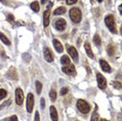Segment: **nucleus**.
Wrapping results in <instances>:
<instances>
[{
  "label": "nucleus",
  "instance_id": "f257e3e1",
  "mask_svg": "<svg viewBox=\"0 0 122 121\" xmlns=\"http://www.w3.org/2000/svg\"><path fill=\"white\" fill-rule=\"evenodd\" d=\"M70 18L74 23H79L81 20V12L77 7H73L70 10Z\"/></svg>",
  "mask_w": 122,
  "mask_h": 121
},
{
  "label": "nucleus",
  "instance_id": "f03ea898",
  "mask_svg": "<svg viewBox=\"0 0 122 121\" xmlns=\"http://www.w3.org/2000/svg\"><path fill=\"white\" fill-rule=\"evenodd\" d=\"M105 24L109 27L110 31L113 32V34H116L117 32V29H116V25H115V19L112 15H109L105 17Z\"/></svg>",
  "mask_w": 122,
  "mask_h": 121
},
{
  "label": "nucleus",
  "instance_id": "7ed1b4c3",
  "mask_svg": "<svg viewBox=\"0 0 122 121\" xmlns=\"http://www.w3.org/2000/svg\"><path fill=\"white\" fill-rule=\"evenodd\" d=\"M77 109L82 114H87V113L90 112V106L88 104V102H86L85 100H81V99H79L77 101Z\"/></svg>",
  "mask_w": 122,
  "mask_h": 121
},
{
  "label": "nucleus",
  "instance_id": "20e7f679",
  "mask_svg": "<svg viewBox=\"0 0 122 121\" xmlns=\"http://www.w3.org/2000/svg\"><path fill=\"white\" fill-rule=\"evenodd\" d=\"M34 102H35V98H34V94L29 93L27 95V102H26V109L27 112H31L32 109H34Z\"/></svg>",
  "mask_w": 122,
  "mask_h": 121
},
{
  "label": "nucleus",
  "instance_id": "39448f33",
  "mask_svg": "<svg viewBox=\"0 0 122 121\" xmlns=\"http://www.w3.org/2000/svg\"><path fill=\"white\" fill-rule=\"evenodd\" d=\"M24 100V94H23V91H22L20 88H18L16 90V102H17L18 106H21L23 103Z\"/></svg>",
  "mask_w": 122,
  "mask_h": 121
},
{
  "label": "nucleus",
  "instance_id": "423d86ee",
  "mask_svg": "<svg viewBox=\"0 0 122 121\" xmlns=\"http://www.w3.org/2000/svg\"><path fill=\"white\" fill-rule=\"evenodd\" d=\"M97 82H98V87L101 90L105 89V87H107V81H105V78L100 73H97Z\"/></svg>",
  "mask_w": 122,
  "mask_h": 121
},
{
  "label": "nucleus",
  "instance_id": "0eeeda50",
  "mask_svg": "<svg viewBox=\"0 0 122 121\" xmlns=\"http://www.w3.org/2000/svg\"><path fill=\"white\" fill-rule=\"evenodd\" d=\"M66 25H67V23H66V21L64 20V19H57L54 23L55 28H56L57 30H60V31H62V30L65 29Z\"/></svg>",
  "mask_w": 122,
  "mask_h": 121
},
{
  "label": "nucleus",
  "instance_id": "6e6552de",
  "mask_svg": "<svg viewBox=\"0 0 122 121\" xmlns=\"http://www.w3.org/2000/svg\"><path fill=\"white\" fill-rule=\"evenodd\" d=\"M68 52L74 60H78V54H77V51H76L75 47H73V46H68Z\"/></svg>",
  "mask_w": 122,
  "mask_h": 121
},
{
  "label": "nucleus",
  "instance_id": "1a4fd4ad",
  "mask_svg": "<svg viewBox=\"0 0 122 121\" xmlns=\"http://www.w3.org/2000/svg\"><path fill=\"white\" fill-rule=\"evenodd\" d=\"M44 57H45V60L48 63H51L52 60H53V55H52V53H51V51L49 48L44 49Z\"/></svg>",
  "mask_w": 122,
  "mask_h": 121
},
{
  "label": "nucleus",
  "instance_id": "9d476101",
  "mask_svg": "<svg viewBox=\"0 0 122 121\" xmlns=\"http://www.w3.org/2000/svg\"><path fill=\"white\" fill-rule=\"evenodd\" d=\"M63 71H64V72H65L66 74H68V75H72V74L75 73V67H74L73 65L65 66V67L63 68Z\"/></svg>",
  "mask_w": 122,
  "mask_h": 121
},
{
  "label": "nucleus",
  "instance_id": "9b49d317",
  "mask_svg": "<svg viewBox=\"0 0 122 121\" xmlns=\"http://www.w3.org/2000/svg\"><path fill=\"white\" fill-rule=\"evenodd\" d=\"M53 46H54V48H55V50H56L57 52H63L64 50V47H63V45L61 44V42L59 40H53Z\"/></svg>",
  "mask_w": 122,
  "mask_h": 121
},
{
  "label": "nucleus",
  "instance_id": "f8f14e48",
  "mask_svg": "<svg viewBox=\"0 0 122 121\" xmlns=\"http://www.w3.org/2000/svg\"><path fill=\"white\" fill-rule=\"evenodd\" d=\"M50 116H51L52 121H57L59 120V116H57L56 109H55L54 106H50Z\"/></svg>",
  "mask_w": 122,
  "mask_h": 121
},
{
  "label": "nucleus",
  "instance_id": "ddd939ff",
  "mask_svg": "<svg viewBox=\"0 0 122 121\" xmlns=\"http://www.w3.org/2000/svg\"><path fill=\"white\" fill-rule=\"evenodd\" d=\"M49 16H50V12L48 10L44 12L43 16V21H44V26H48L49 25Z\"/></svg>",
  "mask_w": 122,
  "mask_h": 121
},
{
  "label": "nucleus",
  "instance_id": "4468645a",
  "mask_svg": "<svg viewBox=\"0 0 122 121\" xmlns=\"http://www.w3.org/2000/svg\"><path fill=\"white\" fill-rule=\"evenodd\" d=\"M100 66H101V69L105 71V72H111V67H110V65L107 64L105 60H100Z\"/></svg>",
  "mask_w": 122,
  "mask_h": 121
},
{
  "label": "nucleus",
  "instance_id": "2eb2a0df",
  "mask_svg": "<svg viewBox=\"0 0 122 121\" xmlns=\"http://www.w3.org/2000/svg\"><path fill=\"white\" fill-rule=\"evenodd\" d=\"M7 76H9L10 78H12V79H17L18 78L17 72H16V70L14 69V68H10V71L7 72Z\"/></svg>",
  "mask_w": 122,
  "mask_h": 121
},
{
  "label": "nucleus",
  "instance_id": "dca6fc26",
  "mask_svg": "<svg viewBox=\"0 0 122 121\" xmlns=\"http://www.w3.org/2000/svg\"><path fill=\"white\" fill-rule=\"evenodd\" d=\"M85 49H86V51H87L88 55L90 56L91 59H94V54H93V52H92V49H91L90 45H89V43H86L85 44Z\"/></svg>",
  "mask_w": 122,
  "mask_h": 121
},
{
  "label": "nucleus",
  "instance_id": "f3484780",
  "mask_svg": "<svg viewBox=\"0 0 122 121\" xmlns=\"http://www.w3.org/2000/svg\"><path fill=\"white\" fill-rule=\"evenodd\" d=\"M70 59H69V56L68 55H63L62 56V59H61V63H62L63 65H65V66H68V65H70Z\"/></svg>",
  "mask_w": 122,
  "mask_h": 121
},
{
  "label": "nucleus",
  "instance_id": "a211bd4d",
  "mask_svg": "<svg viewBox=\"0 0 122 121\" xmlns=\"http://www.w3.org/2000/svg\"><path fill=\"white\" fill-rule=\"evenodd\" d=\"M0 40H1L4 44H6L7 46H10V41L9 39H7V38L5 37V35H4L3 34H2V32H0Z\"/></svg>",
  "mask_w": 122,
  "mask_h": 121
},
{
  "label": "nucleus",
  "instance_id": "6ab92c4d",
  "mask_svg": "<svg viewBox=\"0 0 122 121\" xmlns=\"http://www.w3.org/2000/svg\"><path fill=\"white\" fill-rule=\"evenodd\" d=\"M30 7H31V10H34V12H39V10H40V5H39V2H37V1L32 2V3L30 4Z\"/></svg>",
  "mask_w": 122,
  "mask_h": 121
},
{
  "label": "nucleus",
  "instance_id": "aec40b11",
  "mask_svg": "<svg viewBox=\"0 0 122 121\" xmlns=\"http://www.w3.org/2000/svg\"><path fill=\"white\" fill-rule=\"evenodd\" d=\"M107 53H109V55H111V56L115 53V46H114L113 44H110V45L107 46Z\"/></svg>",
  "mask_w": 122,
  "mask_h": 121
},
{
  "label": "nucleus",
  "instance_id": "412c9836",
  "mask_svg": "<svg viewBox=\"0 0 122 121\" xmlns=\"http://www.w3.org/2000/svg\"><path fill=\"white\" fill-rule=\"evenodd\" d=\"M65 12H66L65 7L61 6V7H57V9L54 10V15H62V14H65Z\"/></svg>",
  "mask_w": 122,
  "mask_h": 121
},
{
  "label": "nucleus",
  "instance_id": "4be33fe9",
  "mask_svg": "<svg viewBox=\"0 0 122 121\" xmlns=\"http://www.w3.org/2000/svg\"><path fill=\"white\" fill-rule=\"evenodd\" d=\"M94 43H95L97 46H99L101 44V40H100L99 35H94Z\"/></svg>",
  "mask_w": 122,
  "mask_h": 121
},
{
  "label": "nucleus",
  "instance_id": "5701e85b",
  "mask_svg": "<svg viewBox=\"0 0 122 121\" xmlns=\"http://www.w3.org/2000/svg\"><path fill=\"white\" fill-rule=\"evenodd\" d=\"M36 87H37V93L40 94L41 91H42V84H41L40 81H37L36 82Z\"/></svg>",
  "mask_w": 122,
  "mask_h": 121
},
{
  "label": "nucleus",
  "instance_id": "b1692460",
  "mask_svg": "<svg viewBox=\"0 0 122 121\" xmlns=\"http://www.w3.org/2000/svg\"><path fill=\"white\" fill-rule=\"evenodd\" d=\"M6 91L4 89H0V99H3V98L6 97Z\"/></svg>",
  "mask_w": 122,
  "mask_h": 121
},
{
  "label": "nucleus",
  "instance_id": "393cba45",
  "mask_svg": "<svg viewBox=\"0 0 122 121\" xmlns=\"http://www.w3.org/2000/svg\"><path fill=\"white\" fill-rule=\"evenodd\" d=\"M49 96H50V98H51V100L52 101H54L55 99H56V92L55 91H50V94H49Z\"/></svg>",
  "mask_w": 122,
  "mask_h": 121
},
{
  "label": "nucleus",
  "instance_id": "a878e982",
  "mask_svg": "<svg viewBox=\"0 0 122 121\" xmlns=\"http://www.w3.org/2000/svg\"><path fill=\"white\" fill-rule=\"evenodd\" d=\"M91 121H101V119L96 113H94V114L92 115V118H91Z\"/></svg>",
  "mask_w": 122,
  "mask_h": 121
},
{
  "label": "nucleus",
  "instance_id": "bb28decb",
  "mask_svg": "<svg viewBox=\"0 0 122 121\" xmlns=\"http://www.w3.org/2000/svg\"><path fill=\"white\" fill-rule=\"evenodd\" d=\"M113 86H114V88H116V89H120V88H121V84L119 81H114L113 82Z\"/></svg>",
  "mask_w": 122,
  "mask_h": 121
},
{
  "label": "nucleus",
  "instance_id": "cd10ccee",
  "mask_svg": "<svg viewBox=\"0 0 122 121\" xmlns=\"http://www.w3.org/2000/svg\"><path fill=\"white\" fill-rule=\"evenodd\" d=\"M10 100H9V101H6V102H4L2 106H0V110H2L3 108H5V106H10Z\"/></svg>",
  "mask_w": 122,
  "mask_h": 121
},
{
  "label": "nucleus",
  "instance_id": "c85d7f7f",
  "mask_svg": "<svg viewBox=\"0 0 122 121\" xmlns=\"http://www.w3.org/2000/svg\"><path fill=\"white\" fill-rule=\"evenodd\" d=\"M68 93V89L67 88H63L62 90H61V95H66Z\"/></svg>",
  "mask_w": 122,
  "mask_h": 121
},
{
  "label": "nucleus",
  "instance_id": "c756f323",
  "mask_svg": "<svg viewBox=\"0 0 122 121\" xmlns=\"http://www.w3.org/2000/svg\"><path fill=\"white\" fill-rule=\"evenodd\" d=\"M23 57H24V59L26 60H25L26 63H28L29 60H30V56H29V54H28V53H25V54H23Z\"/></svg>",
  "mask_w": 122,
  "mask_h": 121
},
{
  "label": "nucleus",
  "instance_id": "7c9ffc66",
  "mask_svg": "<svg viewBox=\"0 0 122 121\" xmlns=\"http://www.w3.org/2000/svg\"><path fill=\"white\" fill-rule=\"evenodd\" d=\"M35 121H40V114H39V112H36L35 114Z\"/></svg>",
  "mask_w": 122,
  "mask_h": 121
},
{
  "label": "nucleus",
  "instance_id": "2f4dec72",
  "mask_svg": "<svg viewBox=\"0 0 122 121\" xmlns=\"http://www.w3.org/2000/svg\"><path fill=\"white\" fill-rule=\"evenodd\" d=\"M7 121H18V118H17V116H12L7 119Z\"/></svg>",
  "mask_w": 122,
  "mask_h": 121
},
{
  "label": "nucleus",
  "instance_id": "473e14b6",
  "mask_svg": "<svg viewBox=\"0 0 122 121\" xmlns=\"http://www.w3.org/2000/svg\"><path fill=\"white\" fill-rule=\"evenodd\" d=\"M7 20L13 23V22H14V16H13V15H10H10H7Z\"/></svg>",
  "mask_w": 122,
  "mask_h": 121
},
{
  "label": "nucleus",
  "instance_id": "72a5a7b5",
  "mask_svg": "<svg viewBox=\"0 0 122 121\" xmlns=\"http://www.w3.org/2000/svg\"><path fill=\"white\" fill-rule=\"evenodd\" d=\"M76 2H77V0H67V4H69V5L74 4V3H76Z\"/></svg>",
  "mask_w": 122,
  "mask_h": 121
},
{
  "label": "nucleus",
  "instance_id": "f704fd0d",
  "mask_svg": "<svg viewBox=\"0 0 122 121\" xmlns=\"http://www.w3.org/2000/svg\"><path fill=\"white\" fill-rule=\"evenodd\" d=\"M41 106H42V109L45 108V99H44V98L41 99Z\"/></svg>",
  "mask_w": 122,
  "mask_h": 121
},
{
  "label": "nucleus",
  "instance_id": "c9c22d12",
  "mask_svg": "<svg viewBox=\"0 0 122 121\" xmlns=\"http://www.w3.org/2000/svg\"><path fill=\"white\" fill-rule=\"evenodd\" d=\"M0 1H1L3 4H6V3H7V1H6V0H0Z\"/></svg>",
  "mask_w": 122,
  "mask_h": 121
},
{
  "label": "nucleus",
  "instance_id": "e433bc0d",
  "mask_svg": "<svg viewBox=\"0 0 122 121\" xmlns=\"http://www.w3.org/2000/svg\"><path fill=\"white\" fill-rule=\"evenodd\" d=\"M46 1H47V0H41V3H45Z\"/></svg>",
  "mask_w": 122,
  "mask_h": 121
},
{
  "label": "nucleus",
  "instance_id": "4c0bfd02",
  "mask_svg": "<svg viewBox=\"0 0 122 121\" xmlns=\"http://www.w3.org/2000/svg\"><path fill=\"white\" fill-rule=\"evenodd\" d=\"M98 1H99V2H101V1H102V0H98Z\"/></svg>",
  "mask_w": 122,
  "mask_h": 121
}]
</instances>
